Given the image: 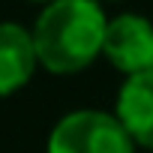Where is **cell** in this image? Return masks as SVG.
Masks as SVG:
<instances>
[{
  "mask_svg": "<svg viewBox=\"0 0 153 153\" xmlns=\"http://www.w3.org/2000/svg\"><path fill=\"white\" fill-rule=\"evenodd\" d=\"M105 12L99 0H54L33 24V48L42 69L75 75L102 54Z\"/></svg>",
  "mask_w": 153,
  "mask_h": 153,
  "instance_id": "obj_1",
  "label": "cell"
},
{
  "mask_svg": "<svg viewBox=\"0 0 153 153\" xmlns=\"http://www.w3.org/2000/svg\"><path fill=\"white\" fill-rule=\"evenodd\" d=\"M48 153H135V141L117 114L81 108L57 120L48 135Z\"/></svg>",
  "mask_w": 153,
  "mask_h": 153,
  "instance_id": "obj_2",
  "label": "cell"
},
{
  "mask_svg": "<svg viewBox=\"0 0 153 153\" xmlns=\"http://www.w3.org/2000/svg\"><path fill=\"white\" fill-rule=\"evenodd\" d=\"M102 54L126 78L153 69V21L135 12H120L108 18Z\"/></svg>",
  "mask_w": 153,
  "mask_h": 153,
  "instance_id": "obj_3",
  "label": "cell"
},
{
  "mask_svg": "<svg viewBox=\"0 0 153 153\" xmlns=\"http://www.w3.org/2000/svg\"><path fill=\"white\" fill-rule=\"evenodd\" d=\"M36 66L33 33L15 21H0V96H12L27 87Z\"/></svg>",
  "mask_w": 153,
  "mask_h": 153,
  "instance_id": "obj_4",
  "label": "cell"
},
{
  "mask_svg": "<svg viewBox=\"0 0 153 153\" xmlns=\"http://www.w3.org/2000/svg\"><path fill=\"white\" fill-rule=\"evenodd\" d=\"M117 120L135 141V147L153 150V69L138 72L117 93Z\"/></svg>",
  "mask_w": 153,
  "mask_h": 153,
  "instance_id": "obj_5",
  "label": "cell"
},
{
  "mask_svg": "<svg viewBox=\"0 0 153 153\" xmlns=\"http://www.w3.org/2000/svg\"><path fill=\"white\" fill-rule=\"evenodd\" d=\"M30 3H45L48 6V3H54V0H30Z\"/></svg>",
  "mask_w": 153,
  "mask_h": 153,
  "instance_id": "obj_6",
  "label": "cell"
}]
</instances>
